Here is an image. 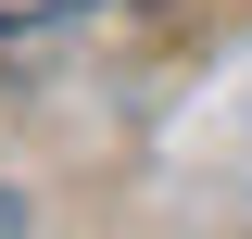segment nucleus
<instances>
[{"mask_svg":"<svg viewBox=\"0 0 252 239\" xmlns=\"http://www.w3.org/2000/svg\"><path fill=\"white\" fill-rule=\"evenodd\" d=\"M0 239H26V202H13V189H0Z\"/></svg>","mask_w":252,"mask_h":239,"instance_id":"f03ea898","label":"nucleus"},{"mask_svg":"<svg viewBox=\"0 0 252 239\" xmlns=\"http://www.w3.org/2000/svg\"><path fill=\"white\" fill-rule=\"evenodd\" d=\"M76 13H114V0H0V38H38V26H76Z\"/></svg>","mask_w":252,"mask_h":239,"instance_id":"f257e3e1","label":"nucleus"}]
</instances>
